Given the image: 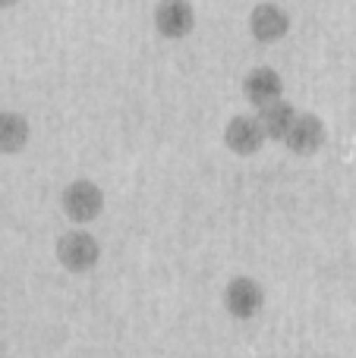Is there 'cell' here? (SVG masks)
<instances>
[{"instance_id":"obj_1","label":"cell","mask_w":356,"mask_h":358,"mask_svg":"<svg viewBox=\"0 0 356 358\" xmlns=\"http://www.w3.org/2000/svg\"><path fill=\"white\" fill-rule=\"evenodd\" d=\"M54 255L60 261L63 271L69 273H88L101 258V245L88 229H69L57 239L54 245Z\"/></svg>"},{"instance_id":"obj_2","label":"cell","mask_w":356,"mask_h":358,"mask_svg":"<svg viewBox=\"0 0 356 358\" xmlns=\"http://www.w3.org/2000/svg\"><path fill=\"white\" fill-rule=\"evenodd\" d=\"M60 208L76 227L92 223L104 210V192L92 179H73V182H67V189L60 195Z\"/></svg>"},{"instance_id":"obj_3","label":"cell","mask_w":356,"mask_h":358,"mask_svg":"<svg viewBox=\"0 0 356 358\" xmlns=\"http://www.w3.org/2000/svg\"><path fill=\"white\" fill-rule=\"evenodd\" d=\"M265 142H268V132H265L259 113H237L224 126V145L240 157L259 155L265 148Z\"/></svg>"},{"instance_id":"obj_4","label":"cell","mask_w":356,"mask_h":358,"mask_svg":"<svg viewBox=\"0 0 356 358\" xmlns=\"http://www.w3.org/2000/svg\"><path fill=\"white\" fill-rule=\"evenodd\" d=\"M224 308L237 321H249L265 308V289L252 277H233L224 286Z\"/></svg>"},{"instance_id":"obj_5","label":"cell","mask_w":356,"mask_h":358,"mask_svg":"<svg viewBox=\"0 0 356 358\" xmlns=\"http://www.w3.org/2000/svg\"><path fill=\"white\" fill-rule=\"evenodd\" d=\"M155 31L161 38L180 41V38L193 35L196 29V10L189 0H158L155 6Z\"/></svg>"},{"instance_id":"obj_6","label":"cell","mask_w":356,"mask_h":358,"mask_svg":"<svg viewBox=\"0 0 356 358\" xmlns=\"http://www.w3.org/2000/svg\"><path fill=\"white\" fill-rule=\"evenodd\" d=\"M249 31H252V38H256V41H262V44L281 41V38L290 31L287 10H284L281 3H271V0L256 3V6H252V13H249Z\"/></svg>"},{"instance_id":"obj_7","label":"cell","mask_w":356,"mask_h":358,"mask_svg":"<svg viewBox=\"0 0 356 358\" xmlns=\"http://www.w3.org/2000/svg\"><path fill=\"white\" fill-rule=\"evenodd\" d=\"M325 138H328V129L315 113H296V120H294V126H290L284 145L300 157H313L315 151H322Z\"/></svg>"},{"instance_id":"obj_8","label":"cell","mask_w":356,"mask_h":358,"mask_svg":"<svg viewBox=\"0 0 356 358\" xmlns=\"http://www.w3.org/2000/svg\"><path fill=\"white\" fill-rule=\"evenodd\" d=\"M243 94H246V101H249L256 110H259V107H265V104H271V101H278L284 94L281 73H278V69H271V66L249 69V73H246V79H243Z\"/></svg>"},{"instance_id":"obj_9","label":"cell","mask_w":356,"mask_h":358,"mask_svg":"<svg viewBox=\"0 0 356 358\" xmlns=\"http://www.w3.org/2000/svg\"><path fill=\"white\" fill-rule=\"evenodd\" d=\"M296 113H300V110H296L294 104H287L284 98H278V101H271V104L259 107V120H262V126H265V132H268L271 142H284V138H287V132H290V126H294Z\"/></svg>"},{"instance_id":"obj_10","label":"cell","mask_w":356,"mask_h":358,"mask_svg":"<svg viewBox=\"0 0 356 358\" xmlns=\"http://www.w3.org/2000/svg\"><path fill=\"white\" fill-rule=\"evenodd\" d=\"M29 120L16 110H4L0 113V155H19L29 145Z\"/></svg>"},{"instance_id":"obj_11","label":"cell","mask_w":356,"mask_h":358,"mask_svg":"<svg viewBox=\"0 0 356 358\" xmlns=\"http://www.w3.org/2000/svg\"><path fill=\"white\" fill-rule=\"evenodd\" d=\"M16 3H19V0H0V10H13Z\"/></svg>"}]
</instances>
